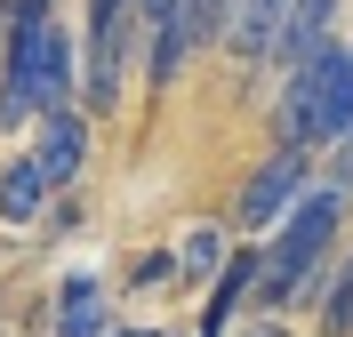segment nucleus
Returning <instances> with one entry per match:
<instances>
[{
	"label": "nucleus",
	"mask_w": 353,
	"mask_h": 337,
	"mask_svg": "<svg viewBox=\"0 0 353 337\" xmlns=\"http://www.w3.org/2000/svg\"><path fill=\"white\" fill-rule=\"evenodd\" d=\"M0 17H8L0 24V136H17L24 121L81 96V65H72V32L57 0H17Z\"/></svg>",
	"instance_id": "obj_1"
},
{
	"label": "nucleus",
	"mask_w": 353,
	"mask_h": 337,
	"mask_svg": "<svg viewBox=\"0 0 353 337\" xmlns=\"http://www.w3.org/2000/svg\"><path fill=\"white\" fill-rule=\"evenodd\" d=\"M345 209H353V193L337 177L330 185H305V193L289 201V217L265 233V257H257V281H249V289H265V305H297V297H313L321 257H330Z\"/></svg>",
	"instance_id": "obj_2"
},
{
	"label": "nucleus",
	"mask_w": 353,
	"mask_h": 337,
	"mask_svg": "<svg viewBox=\"0 0 353 337\" xmlns=\"http://www.w3.org/2000/svg\"><path fill=\"white\" fill-rule=\"evenodd\" d=\"M353 121V41H330L321 57L289 65L281 96H273V129L281 145H305V153H330Z\"/></svg>",
	"instance_id": "obj_3"
},
{
	"label": "nucleus",
	"mask_w": 353,
	"mask_h": 337,
	"mask_svg": "<svg viewBox=\"0 0 353 337\" xmlns=\"http://www.w3.org/2000/svg\"><path fill=\"white\" fill-rule=\"evenodd\" d=\"M129 65H137L129 0H88V24H81V89H88V112H112V105H121Z\"/></svg>",
	"instance_id": "obj_4"
},
{
	"label": "nucleus",
	"mask_w": 353,
	"mask_h": 337,
	"mask_svg": "<svg viewBox=\"0 0 353 337\" xmlns=\"http://www.w3.org/2000/svg\"><path fill=\"white\" fill-rule=\"evenodd\" d=\"M305 185H313V153H305V145H273V153L241 177V193H233V225H241L249 241H265Z\"/></svg>",
	"instance_id": "obj_5"
},
{
	"label": "nucleus",
	"mask_w": 353,
	"mask_h": 337,
	"mask_svg": "<svg viewBox=\"0 0 353 337\" xmlns=\"http://www.w3.org/2000/svg\"><path fill=\"white\" fill-rule=\"evenodd\" d=\"M217 32H225V0H176L169 24L145 41V89H176L201 48H217Z\"/></svg>",
	"instance_id": "obj_6"
},
{
	"label": "nucleus",
	"mask_w": 353,
	"mask_h": 337,
	"mask_svg": "<svg viewBox=\"0 0 353 337\" xmlns=\"http://www.w3.org/2000/svg\"><path fill=\"white\" fill-rule=\"evenodd\" d=\"M281 17H289V0H225V32L217 48L233 57V65L257 81L265 65H273V41H281Z\"/></svg>",
	"instance_id": "obj_7"
},
{
	"label": "nucleus",
	"mask_w": 353,
	"mask_h": 337,
	"mask_svg": "<svg viewBox=\"0 0 353 337\" xmlns=\"http://www.w3.org/2000/svg\"><path fill=\"white\" fill-rule=\"evenodd\" d=\"M32 169H41V185H48V193H65V185L88 169V112H81V105L41 112V145H32Z\"/></svg>",
	"instance_id": "obj_8"
},
{
	"label": "nucleus",
	"mask_w": 353,
	"mask_h": 337,
	"mask_svg": "<svg viewBox=\"0 0 353 337\" xmlns=\"http://www.w3.org/2000/svg\"><path fill=\"white\" fill-rule=\"evenodd\" d=\"M337 41V0H289L281 17V41H273V65H305V57H321V48Z\"/></svg>",
	"instance_id": "obj_9"
},
{
	"label": "nucleus",
	"mask_w": 353,
	"mask_h": 337,
	"mask_svg": "<svg viewBox=\"0 0 353 337\" xmlns=\"http://www.w3.org/2000/svg\"><path fill=\"white\" fill-rule=\"evenodd\" d=\"M57 337H105V281L97 273L57 281Z\"/></svg>",
	"instance_id": "obj_10"
},
{
	"label": "nucleus",
	"mask_w": 353,
	"mask_h": 337,
	"mask_svg": "<svg viewBox=\"0 0 353 337\" xmlns=\"http://www.w3.org/2000/svg\"><path fill=\"white\" fill-rule=\"evenodd\" d=\"M217 289H209V314H201V337H225V321H233V305L249 297V281H257V249H233L217 273H209Z\"/></svg>",
	"instance_id": "obj_11"
},
{
	"label": "nucleus",
	"mask_w": 353,
	"mask_h": 337,
	"mask_svg": "<svg viewBox=\"0 0 353 337\" xmlns=\"http://www.w3.org/2000/svg\"><path fill=\"white\" fill-rule=\"evenodd\" d=\"M41 201H48L41 169H32V153H17L8 169H0V225H32V217H41Z\"/></svg>",
	"instance_id": "obj_12"
},
{
	"label": "nucleus",
	"mask_w": 353,
	"mask_h": 337,
	"mask_svg": "<svg viewBox=\"0 0 353 337\" xmlns=\"http://www.w3.org/2000/svg\"><path fill=\"white\" fill-rule=\"evenodd\" d=\"M313 314H321L330 337H353V249H345V265H337V273L313 281Z\"/></svg>",
	"instance_id": "obj_13"
},
{
	"label": "nucleus",
	"mask_w": 353,
	"mask_h": 337,
	"mask_svg": "<svg viewBox=\"0 0 353 337\" xmlns=\"http://www.w3.org/2000/svg\"><path fill=\"white\" fill-rule=\"evenodd\" d=\"M225 257H233V249H225V233H217V225H193V233H185V241L169 249L176 281H209V273H217Z\"/></svg>",
	"instance_id": "obj_14"
},
{
	"label": "nucleus",
	"mask_w": 353,
	"mask_h": 337,
	"mask_svg": "<svg viewBox=\"0 0 353 337\" xmlns=\"http://www.w3.org/2000/svg\"><path fill=\"white\" fill-rule=\"evenodd\" d=\"M169 249H153V257H137V265H129V281H137V289H169Z\"/></svg>",
	"instance_id": "obj_15"
},
{
	"label": "nucleus",
	"mask_w": 353,
	"mask_h": 337,
	"mask_svg": "<svg viewBox=\"0 0 353 337\" xmlns=\"http://www.w3.org/2000/svg\"><path fill=\"white\" fill-rule=\"evenodd\" d=\"M330 153H337V185H345V193H353V121H345V136H337Z\"/></svg>",
	"instance_id": "obj_16"
},
{
	"label": "nucleus",
	"mask_w": 353,
	"mask_h": 337,
	"mask_svg": "<svg viewBox=\"0 0 353 337\" xmlns=\"http://www.w3.org/2000/svg\"><path fill=\"white\" fill-rule=\"evenodd\" d=\"M241 337H289V329H281V321H249Z\"/></svg>",
	"instance_id": "obj_17"
},
{
	"label": "nucleus",
	"mask_w": 353,
	"mask_h": 337,
	"mask_svg": "<svg viewBox=\"0 0 353 337\" xmlns=\"http://www.w3.org/2000/svg\"><path fill=\"white\" fill-rule=\"evenodd\" d=\"M105 337H161V329H105Z\"/></svg>",
	"instance_id": "obj_18"
},
{
	"label": "nucleus",
	"mask_w": 353,
	"mask_h": 337,
	"mask_svg": "<svg viewBox=\"0 0 353 337\" xmlns=\"http://www.w3.org/2000/svg\"><path fill=\"white\" fill-rule=\"evenodd\" d=\"M0 8H17V0H0Z\"/></svg>",
	"instance_id": "obj_19"
}]
</instances>
